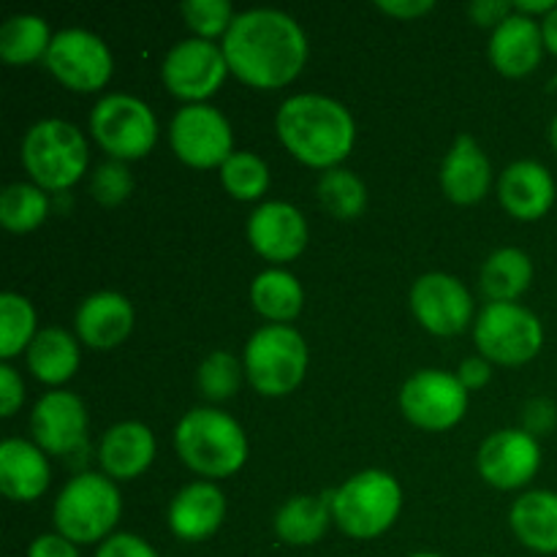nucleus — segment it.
<instances>
[{
    "label": "nucleus",
    "mask_w": 557,
    "mask_h": 557,
    "mask_svg": "<svg viewBox=\"0 0 557 557\" xmlns=\"http://www.w3.org/2000/svg\"><path fill=\"white\" fill-rule=\"evenodd\" d=\"M221 49L228 71L256 90L292 85L308 63V36L294 16L277 9H250L234 16Z\"/></svg>",
    "instance_id": "nucleus-1"
},
{
    "label": "nucleus",
    "mask_w": 557,
    "mask_h": 557,
    "mask_svg": "<svg viewBox=\"0 0 557 557\" xmlns=\"http://www.w3.org/2000/svg\"><path fill=\"white\" fill-rule=\"evenodd\" d=\"M275 131L281 145L299 163L313 169H337L357 141V125L351 112L335 98L319 92H299L277 109Z\"/></svg>",
    "instance_id": "nucleus-2"
},
{
    "label": "nucleus",
    "mask_w": 557,
    "mask_h": 557,
    "mask_svg": "<svg viewBox=\"0 0 557 557\" xmlns=\"http://www.w3.org/2000/svg\"><path fill=\"white\" fill-rule=\"evenodd\" d=\"M180 460L205 479H226L248 460V438L237 419L218 408H194L174 430Z\"/></svg>",
    "instance_id": "nucleus-3"
},
{
    "label": "nucleus",
    "mask_w": 557,
    "mask_h": 557,
    "mask_svg": "<svg viewBox=\"0 0 557 557\" xmlns=\"http://www.w3.org/2000/svg\"><path fill=\"white\" fill-rule=\"evenodd\" d=\"M123 500L107 473H79L60 490L52 509V522L60 536L74 544L107 542L120 522Z\"/></svg>",
    "instance_id": "nucleus-4"
},
{
    "label": "nucleus",
    "mask_w": 557,
    "mask_h": 557,
    "mask_svg": "<svg viewBox=\"0 0 557 557\" xmlns=\"http://www.w3.org/2000/svg\"><path fill=\"white\" fill-rule=\"evenodd\" d=\"M90 163L87 139L65 120H38L22 139V166L41 190H69Z\"/></svg>",
    "instance_id": "nucleus-5"
},
{
    "label": "nucleus",
    "mask_w": 557,
    "mask_h": 557,
    "mask_svg": "<svg viewBox=\"0 0 557 557\" xmlns=\"http://www.w3.org/2000/svg\"><path fill=\"white\" fill-rule=\"evenodd\" d=\"M403 490L392 473L370 468L332 493V522L351 539H379L397 522Z\"/></svg>",
    "instance_id": "nucleus-6"
},
{
    "label": "nucleus",
    "mask_w": 557,
    "mask_h": 557,
    "mask_svg": "<svg viewBox=\"0 0 557 557\" xmlns=\"http://www.w3.org/2000/svg\"><path fill=\"white\" fill-rule=\"evenodd\" d=\"M243 368L259 395L286 397L308 373V343L294 326L267 324L250 335Z\"/></svg>",
    "instance_id": "nucleus-7"
},
{
    "label": "nucleus",
    "mask_w": 557,
    "mask_h": 557,
    "mask_svg": "<svg viewBox=\"0 0 557 557\" xmlns=\"http://www.w3.org/2000/svg\"><path fill=\"white\" fill-rule=\"evenodd\" d=\"M90 134L112 161H139L158 141V120L141 98L109 92L92 107Z\"/></svg>",
    "instance_id": "nucleus-8"
},
{
    "label": "nucleus",
    "mask_w": 557,
    "mask_h": 557,
    "mask_svg": "<svg viewBox=\"0 0 557 557\" xmlns=\"http://www.w3.org/2000/svg\"><path fill=\"white\" fill-rule=\"evenodd\" d=\"M473 341L487 362L517 368L539 357L544 326L536 313L517 302H490L473 324Z\"/></svg>",
    "instance_id": "nucleus-9"
},
{
    "label": "nucleus",
    "mask_w": 557,
    "mask_h": 557,
    "mask_svg": "<svg viewBox=\"0 0 557 557\" xmlns=\"http://www.w3.org/2000/svg\"><path fill=\"white\" fill-rule=\"evenodd\" d=\"M44 65L60 85L74 92H98L107 87L114 71L112 52L103 38L82 27L54 33Z\"/></svg>",
    "instance_id": "nucleus-10"
},
{
    "label": "nucleus",
    "mask_w": 557,
    "mask_h": 557,
    "mask_svg": "<svg viewBox=\"0 0 557 557\" xmlns=\"http://www.w3.org/2000/svg\"><path fill=\"white\" fill-rule=\"evenodd\" d=\"M228 74L232 71L223 49L215 41L196 36L174 44L161 65L163 87L174 98L188 103H205L207 98L215 96Z\"/></svg>",
    "instance_id": "nucleus-11"
},
{
    "label": "nucleus",
    "mask_w": 557,
    "mask_h": 557,
    "mask_svg": "<svg viewBox=\"0 0 557 557\" xmlns=\"http://www.w3.org/2000/svg\"><path fill=\"white\" fill-rule=\"evenodd\" d=\"M174 156L194 169H221L234 156L228 120L210 103H188L169 125Z\"/></svg>",
    "instance_id": "nucleus-12"
},
{
    "label": "nucleus",
    "mask_w": 557,
    "mask_h": 557,
    "mask_svg": "<svg viewBox=\"0 0 557 557\" xmlns=\"http://www.w3.org/2000/svg\"><path fill=\"white\" fill-rule=\"evenodd\" d=\"M400 408L417 428L444 433L466 417L468 389L457 375L444 370H419L403 384Z\"/></svg>",
    "instance_id": "nucleus-13"
},
{
    "label": "nucleus",
    "mask_w": 557,
    "mask_h": 557,
    "mask_svg": "<svg viewBox=\"0 0 557 557\" xmlns=\"http://www.w3.org/2000/svg\"><path fill=\"white\" fill-rule=\"evenodd\" d=\"M411 310L419 324L435 337H455L473 321V297L460 277L428 272L411 288Z\"/></svg>",
    "instance_id": "nucleus-14"
},
{
    "label": "nucleus",
    "mask_w": 557,
    "mask_h": 557,
    "mask_svg": "<svg viewBox=\"0 0 557 557\" xmlns=\"http://www.w3.org/2000/svg\"><path fill=\"white\" fill-rule=\"evenodd\" d=\"M476 468L490 487L520 490L542 468V446L522 428L498 430L479 449Z\"/></svg>",
    "instance_id": "nucleus-15"
},
{
    "label": "nucleus",
    "mask_w": 557,
    "mask_h": 557,
    "mask_svg": "<svg viewBox=\"0 0 557 557\" xmlns=\"http://www.w3.org/2000/svg\"><path fill=\"white\" fill-rule=\"evenodd\" d=\"M33 441L52 457H74L87 446V408L74 392H47L30 413Z\"/></svg>",
    "instance_id": "nucleus-16"
},
{
    "label": "nucleus",
    "mask_w": 557,
    "mask_h": 557,
    "mask_svg": "<svg viewBox=\"0 0 557 557\" xmlns=\"http://www.w3.org/2000/svg\"><path fill=\"white\" fill-rule=\"evenodd\" d=\"M250 248L272 264L299 259L308 248V221L286 201H264L248 221Z\"/></svg>",
    "instance_id": "nucleus-17"
},
{
    "label": "nucleus",
    "mask_w": 557,
    "mask_h": 557,
    "mask_svg": "<svg viewBox=\"0 0 557 557\" xmlns=\"http://www.w3.org/2000/svg\"><path fill=\"white\" fill-rule=\"evenodd\" d=\"M134 305L117 292H98L76 310V335L92 351H109L125 343L134 332Z\"/></svg>",
    "instance_id": "nucleus-18"
},
{
    "label": "nucleus",
    "mask_w": 557,
    "mask_h": 557,
    "mask_svg": "<svg viewBox=\"0 0 557 557\" xmlns=\"http://www.w3.org/2000/svg\"><path fill=\"white\" fill-rule=\"evenodd\" d=\"M555 180L539 161H515L498 183V199L504 210L517 221H539L555 205Z\"/></svg>",
    "instance_id": "nucleus-19"
},
{
    "label": "nucleus",
    "mask_w": 557,
    "mask_h": 557,
    "mask_svg": "<svg viewBox=\"0 0 557 557\" xmlns=\"http://www.w3.org/2000/svg\"><path fill=\"white\" fill-rule=\"evenodd\" d=\"M493 185V166L471 134H460L441 163V188L455 205H479Z\"/></svg>",
    "instance_id": "nucleus-20"
},
{
    "label": "nucleus",
    "mask_w": 557,
    "mask_h": 557,
    "mask_svg": "<svg viewBox=\"0 0 557 557\" xmlns=\"http://www.w3.org/2000/svg\"><path fill=\"white\" fill-rule=\"evenodd\" d=\"M542 25L531 16L511 14L490 36V63L504 76H528L539 69L544 58Z\"/></svg>",
    "instance_id": "nucleus-21"
},
{
    "label": "nucleus",
    "mask_w": 557,
    "mask_h": 557,
    "mask_svg": "<svg viewBox=\"0 0 557 557\" xmlns=\"http://www.w3.org/2000/svg\"><path fill=\"white\" fill-rule=\"evenodd\" d=\"M156 460V435L141 422H120L103 433L98 446L101 471L112 482H131L141 476Z\"/></svg>",
    "instance_id": "nucleus-22"
},
{
    "label": "nucleus",
    "mask_w": 557,
    "mask_h": 557,
    "mask_svg": "<svg viewBox=\"0 0 557 557\" xmlns=\"http://www.w3.org/2000/svg\"><path fill=\"white\" fill-rule=\"evenodd\" d=\"M226 517V498L212 482H194L180 490L169 504V528L183 542H205Z\"/></svg>",
    "instance_id": "nucleus-23"
},
{
    "label": "nucleus",
    "mask_w": 557,
    "mask_h": 557,
    "mask_svg": "<svg viewBox=\"0 0 557 557\" xmlns=\"http://www.w3.org/2000/svg\"><path fill=\"white\" fill-rule=\"evenodd\" d=\"M47 451L22 438H9L0 446V493L16 504L38 500L49 487Z\"/></svg>",
    "instance_id": "nucleus-24"
},
{
    "label": "nucleus",
    "mask_w": 557,
    "mask_h": 557,
    "mask_svg": "<svg viewBox=\"0 0 557 557\" xmlns=\"http://www.w3.org/2000/svg\"><path fill=\"white\" fill-rule=\"evenodd\" d=\"M509 522L522 547L539 555H557V493L531 490L511 504Z\"/></svg>",
    "instance_id": "nucleus-25"
},
{
    "label": "nucleus",
    "mask_w": 557,
    "mask_h": 557,
    "mask_svg": "<svg viewBox=\"0 0 557 557\" xmlns=\"http://www.w3.org/2000/svg\"><path fill=\"white\" fill-rule=\"evenodd\" d=\"M332 522V493L294 495L277 509L275 536L288 547H313Z\"/></svg>",
    "instance_id": "nucleus-26"
},
{
    "label": "nucleus",
    "mask_w": 557,
    "mask_h": 557,
    "mask_svg": "<svg viewBox=\"0 0 557 557\" xmlns=\"http://www.w3.org/2000/svg\"><path fill=\"white\" fill-rule=\"evenodd\" d=\"M25 354L27 370L47 386H60L74 379L82 362L79 343L74 341V335L60 330V326L38 330V335L33 337L30 348Z\"/></svg>",
    "instance_id": "nucleus-27"
},
{
    "label": "nucleus",
    "mask_w": 557,
    "mask_h": 557,
    "mask_svg": "<svg viewBox=\"0 0 557 557\" xmlns=\"http://www.w3.org/2000/svg\"><path fill=\"white\" fill-rule=\"evenodd\" d=\"M250 305L270 324H288L302 313L305 288L292 272L272 267L259 272L250 283Z\"/></svg>",
    "instance_id": "nucleus-28"
},
{
    "label": "nucleus",
    "mask_w": 557,
    "mask_h": 557,
    "mask_svg": "<svg viewBox=\"0 0 557 557\" xmlns=\"http://www.w3.org/2000/svg\"><path fill=\"white\" fill-rule=\"evenodd\" d=\"M479 283L490 302H517L533 283L531 256L520 248H500L487 256Z\"/></svg>",
    "instance_id": "nucleus-29"
},
{
    "label": "nucleus",
    "mask_w": 557,
    "mask_h": 557,
    "mask_svg": "<svg viewBox=\"0 0 557 557\" xmlns=\"http://www.w3.org/2000/svg\"><path fill=\"white\" fill-rule=\"evenodd\" d=\"M52 38L44 16L14 14L0 25V58L9 65H30L47 58Z\"/></svg>",
    "instance_id": "nucleus-30"
},
{
    "label": "nucleus",
    "mask_w": 557,
    "mask_h": 557,
    "mask_svg": "<svg viewBox=\"0 0 557 557\" xmlns=\"http://www.w3.org/2000/svg\"><path fill=\"white\" fill-rule=\"evenodd\" d=\"M49 215L47 190L36 183H14L0 194V223L14 234H27Z\"/></svg>",
    "instance_id": "nucleus-31"
},
{
    "label": "nucleus",
    "mask_w": 557,
    "mask_h": 557,
    "mask_svg": "<svg viewBox=\"0 0 557 557\" xmlns=\"http://www.w3.org/2000/svg\"><path fill=\"white\" fill-rule=\"evenodd\" d=\"M315 194H319L321 207L337 221H354L368 207V188H364L362 180L341 166L321 174Z\"/></svg>",
    "instance_id": "nucleus-32"
},
{
    "label": "nucleus",
    "mask_w": 557,
    "mask_h": 557,
    "mask_svg": "<svg viewBox=\"0 0 557 557\" xmlns=\"http://www.w3.org/2000/svg\"><path fill=\"white\" fill-rule=\"evenodd\" d=\"M36 335L38 330L33 305L22 294H0V359L9 362V359L20 357L22 351L30 348Z\"/></svg>",
    "instance_id": "nucleus-33"
},
{
    "label": "nucleus",
    "mask_w": 557,
    "mask_h": 557,
    "mask_svg": "<svg viewBox=\"0 0 557 557\" xmlns=\"http://www.w3.org/2000/svg\"><path fill=\"white\" fill-rule=\"evenodd\" d=\"M221 183L237 201H256L270 188V169L256 152L239 150L221 166Z\"/></svg>",
    "instance_id": "nucleus-34"
},
{
    "label": "nucleus",
    "mask_w": 557,
    "mask_h": 557,
    "mask_svg": "<svg viewBox=\"0 0 557 557\" xmlns=\"http://www.w3.org/2000/svg\"><path fill=\"white\" fill-rule=\"evenodd\" d=\"M245 368L239 364V359L228 351H212L205 362L199 364V373H196V384L199 392L210 403H223L228 397H234V392L243 384Z\"/></svg>",
    "instance_id": "nucleus-35"
},
{
    "label": "nucleus",
    "mask_w": 557,
    "mask_h": 557,
    "mask_svg": "<svg viewBox=\"0 0 557 557\" xmlns=\"http://www.w3.org/2000/svg\"><path fill=\"white\" fill-rule=\"evenodd\" d=\"M180 11L185 16V25L196 33V38H205V41L226 36L237 16L228 0H188Z\"/></svg>",
    "instance_id": "nucleus-36"
},
{
    "label": "nucleus",
    "mask_w": 557,
    "mask_h": 557,
    "mask_svg": "<svg viewBox=\"0 0 557 557\" xmlns=\"http://www.w3.org/2000/svg\"><path fill=\"white\" fill-rule=\"evenodd\" d=\"M131 190H134V177L123 161L101 163L90 180V194L101 207L123 205Z\"/></svg>",
    "instance_id": "nucleus-37"
},
{
    "label": "nucleus",
    "mask_w": 557,
    "mask_h": 557,
    "mask_svg": "<svg viewBox=\"0 0 557 557\" xmlns=\"http://www.w3.org/2000/svg\"><path fill=\"white\" fill-rule=\"evenodd\" d=\"M557 424V406L547 397H533L522 408V430L533 438H542L549 435Z\"/></svg>",
    "instance_id": "nucleus-38"
},
{
    "label": "nucleus",
    "mask_w": 557,
    "mask_h": 557,
    "mask_svg": "<svg viewBox=\"0 0 557 557\" xmlns=\"http://www.w3.org/2000/svg\"><path fill=\"white\" fill-rule=\"evenodd\" d=\"M96 557H161L145 539L134 536V533H114L107 542L98 547Z\"/></svg>",
    "instance_id": "nucleus-39"
},
{
    "label": "nucleus",
    "mask_w": 557,
    "mask_h": 557,
    "mask_svg": "<svg viewBox=\"0 0 557 557\" xmlns=\"http://www.w3.org/2000/svg\"><path fill=\"white\" fill-rule=\"evenodd\" d=\"M25 400V384L22 375L9 362L0 364V417H14L16 408Z\"/></svg>",
    "instance_id": "nucleus-40"
},
{
    "label": "nucleus",
    "mask_w": 557,
    "mask_h": 557,
    "mask_svg": "<svg viewBox=\"0 0 557 557\" xmlns=\"http://www.w3.org/2000/svg\"><path fill=\"white\" fill-rule=\"evenodd\" d=\"M468 14L476 25L482 27H498L506 16L515 14V3H504V0H476L468 5Z\"/></svg>",
    "instance_id": "nucleus-41"
},
{
    "label": "nucleus",
    "mask_w": 557,
    "mask_h": 557,
    "mask_svg": "<svg viewBox=\"0 0 557 557\" xmlns=\"http://www.w3.org/2000/svg\"><path fill=\"white\" fill-rule=\"evenodd\" d=\"M27 557H79V549L60 533H44L30 544Z\"/></svg>",
    "instance_id": "nucleus-42"
},
{
    "label": "nucleus",
    "mask_w": 557,
    "mask_h": 557,
    "mask_svg": "<svg viewBox=\"0 0 557 557\" xmlns=\"http://www.w3.org/2000/svg\"><path fill=\"white\" fill-rule=\"evenodd\" d=\"M490 375H493V362H487L484 357H468L466 362L460 364V370H457V379L462 381V386H466L468 392L487 386Z\"/></svg>",
    "instance_id": "nucleus-43"
},
{
    "label": "nucleus",
    "mask_w": 557,
    "mask_h": 557,
    "mask_svg": "<svg viewBox=\"0 0 557 557\" xmlns=\"http://www.w3.org/2000/svg\"><path fill=\"white\" fill-rule=\"evenodd\" d=\"M379 11L395 16V20H419L435 9L433 0H379Z\"/></svg>",
    "instance_id": "nucleus-44"
},
{
    "label": "nucleus",
    "mask_w": 557,
    "mask_h": 557,
    "mask_svg": "<svg viewBox=\"0 0 557 557\" xmlns=\"http://www.w3.org/2000/svg\"><path fill=\"white\" fill-rule=\"evenodd\" d=\"M555 0H517L515 3V11L517 14H522V16H536V14H542V16H547L549 11H555Z\"/></svg>",
    "instance_id": "nucleus-45"
},
{
    "label": "nucleus",
    "mask_w": 557,
    "mask_h": 557,
    "mask_svg": "<svg viewBox=\"0 0 557 557\" xmlns=\"http://www.w3.org/2000/svg\"><path fill=\"white\" fill-rule=\"evenodd\" d=\"M542 33H544V47L557 58V5L555 11H549L542 22Z\"/></svg>",
    "instance_id": "nucleus-46"
},
{
    "label": "nucleus",
    "mask_w": 557,
    "mask_h": 557,
    "mask_svg": "<svg viewBox=\"0 0 557 557\" xmlns=\"http://www.w3.org/2000/svg\"><path fill=\"white\" fill-rule=\"evenodd\" d=\"M549 141H553V147L557 152V117L553 120V125H549Z\"/></svg>",
    "instance_id": "nucleus-47"
},
{
    "label": "nucleus",
    "mask_w": 557,
    "mask_h": 557,
    "mask_svg": "<svg viewBox=\"0 0 557 557\" xmlns=\"http://www.w3.org/2000/svg\"><path fill=\"white\" fill-rule=\"evenodd\" d=\"M408 557H444V555H435V553H413V555H408Z\"/></svg>",
    "instance_id": "nucleus-48"
}]
</instances>
